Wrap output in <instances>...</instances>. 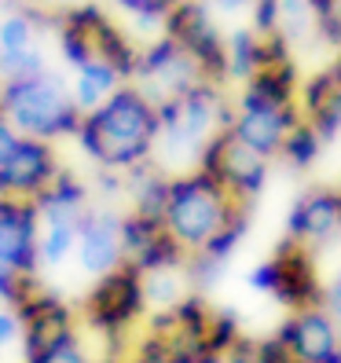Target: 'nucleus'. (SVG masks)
<instances>
[{
    "instance_id": "nucleus-1",
    "label": "nucleus",
    "mask_w": 341,
    "mask_h": 363,
    "mask_svg": "<svg viewBox=\"0 0 341 363\" xmlns=\"http://www.w3.org/2000/svg\"><path fill=\"white\" fill-rule=\"evenodd\" d=\"M158 106L147 99L136 84H121L114 96H106L96 111L81 118L77 140L92 162L103 169H136L151 162L158 147Z\"/></svg>"
},
{
    "instance_id": "nucleus-2",
    "label": "nucleus",
    "mask_w": 341,
    "mask_h": 363,
    "mask_svg": "<svg viewBox=\"0 0 341 363\" xmlns=\"http://www.w3.org/2000/svg\"><path fill=\"white\" fill-rule=\"evenodd\" d=\"M246 209L250 206H242L220 180H213L202 169H191V173L169 180L162 224L187 257H195Z\"/></svg>"
},
{
    "instance_id": "nucleus-3",
    "label": "nucleus",
    "mask_w": 341,
    "mask_h": 363,
    "mask_svg": "<svg viewBox=\"0 0 341 363\" xmlns=\"http://www.w3.org/2000/svg\"><path fill=\"white\" fill-rule=\"evenodd\" d=\"M0 106L18 136L33 140H55V136H77L81 129V106L67 96L62 81L52 74H30L11 77L0 84Z\"/></svg>"
},
{
    "instance_id": "nucleus-4",
    "label": "nucleus",
    "mask_w": 341,
    "mask_h": 363,
    "mask_svg": "<svg viewBox=\"0 0 341 363\" xmlns=\"http://www.w3.org/2000/svg\"><path fill=\"white\" fill-rule=\"evenodd\" d=\"M81 315L89 330H96L106 345L118 349L125 345L129 330L147 315V286H143V272L136 264L125 261L121 268L106 272L96 279V286L84 294Z\"/></svg>"
},
{
    "instance_id": "nucleus-5",
    "label": "nucleus",
    "mask_w": 341,
    "mask_h": 363,
    "mask_svg": "<svg viewBox=\"0 0 341 363\" xmlns=\"http://www.w3.org/2000/svg\"><path fill=\"white\" fill-rule=\"evenodd\" d=\"M199 169L209 173L213 180H220L242 206H250L264 191L268 173H272V162L264 155H257L253 147H246L231 129H220L202 147Z\"/></svg>"
},
{
    "instance_id": "nucleus-6",
    "label": "nucleus",
    "mask_w": 341,
    "mask_h": 363,
    "mask_svg": "<svg viewBox=\"0 0 341 363\" xmlns=\"http://www.w3.org/2000/svg\"><path fill=\"white\" fill-rule=\"evenodd\" d=\"M162 26H165V37H173L202 67L206 81L220 84L228 77V40L220 37L217 23H213V11L202 0H180Z\"/></svg>"
},
{
    "instance_id": "nucleus-7",
    "label": "nucleus",
    "mask_w": 341,
    "mask_h": 363,
    "mask_svg": "<svg viewBox=\"0 0 341 363\" xmlns=\"http://www.w3.org/2000/svg\"><path fill=\"white\" fill-rule=\"evenodd\" d=\"M133 77H140L136 89L155 106L169 103V99H180L184 92H191L195 84L206 81L202 67L177 45L173 37H162L151 48H143L136 55V74Z\"/></svg>"
},
{
    "instance_id": "nucleus-8",
    "label": "nucleus",
    "mask_w": 341,
    "mask_h": 363,
    "mask_svg": "<svg viewBox=\"0 0 341 363\" xmlns=\"http://www.w3.org/2000/svg\"><path fill=\"white\" fill-rule=\"evenodd\" d=\"M275 337L294 363H341V323L323 305L290 312Z\"/></svg>"
},
{
    "instance_id": "nucleus-9",
    "label": "nucleus",
    "mask_w": 341,
    "mask_h": 363,
    "mask_svg": "<svg viewBox=\"0 0 341 363\" xmlns=\"http://www.w3.org/2000/svg\"><path fill=\"white\" fill-rule=\"evenodd\" d=\"M40 209L30 199H0V268L37 275Z\"/></svg>"
},
{
    "instance_id": "nucleus-10",
    "label": "nucleus",
    "mask_w": 341,
    "mask_h": 363,
    "mask_svg": "<svg viewBox=\"0 0 341 363\" xmlns=\"http://www.w3.org/2000/svg\"><path fill=\"white\" fill-rule=\"evenodd\" d=\"M268 261H272V275H275L272 297H275L283 308L297 312V308L323 305V283H319V275H315L312 250L283 239Z\"/></svg>"
},
{
    "instance_id": "nucleus-11",
    "label": "nucleus",
    "mask_w": 341,
    "mask_h": 363,
    "mask_svg": "<svg viewBox=\"0 0 341 363\" xmlns=\"http://www.w3.org/2000/svg\"><path fill=\"white\" fill-rule=\"evenodd\" d=\"M337 235H341V191L337 187L305 191L286 217V239L315 253L319 246L334 242Z\"/></svg>"
},
{
    "instance_id": "nucleus-12",
    "label": "nucleus",
    "mask_w": 341,
    "mask_h": 363,
    "mask_svg": "<svg viewBox=\"0 0 341 363\" xmlns=\"http://www.w3.org/2000/svg\"><path fill=\"white\" fill-rule=\"evenodd\" d=\"M62 173L48 140L23 136L15 147L11 162L0 169V199H37L55 177Z\"/></svg>"
},
{
    "instance_id": "nucleus-13",
    "label": "nucleus",
    "mask_w": 341,
    "mask_h": 363,
    "mask_svg": "<svg viewBox=\"0 0 341 363\" xmlns=\"http://www.w3.org/2000/svg\"><path fill=\"white\" fill-rule=\"evenodd\" d=\"M15 312H18V319H23V356L26 359L40 356L52 341L77 330L74 308L62 301V297H55L52 290H45V286H40L30 301L18 305Z\"/></svg>"
},
{
    "instance_id": "nucleus-14",
    "label": "nucleus",
    "mask_w": 341,
    "mask_h": 363,
    "mask_svg": "<svg viewBox=\"0 0 341 363\" xmlns=\"http://www.w3.org/2000/svg\"><path fill=\"white\" fill-rule=\"evenodd\" d=\"M70 26H77L84 37H89V45H92V55L103 59V62H111V67L121 74V77H133L136 74V55L140 48L129 45V37H125L118 30V23L111 15H103L96 4H81L74 11L62 15Z\"/></svg>"
},
{
    "instance_id": "nucleus-15",
    "label": "nucleus",
    "mask_w": 341,
    "mask_h": 363,
    "mask_svg": "<svg viewBox=\"0 0 341 363\" xmlns=\"http://www.w3.org/2000/svg\"><path fill=\"white\" fill-rule=\"evenodd\" d=\"M77 253H81V268L89 275H106L125 264V250H121V220L111 213H84V220L77 228Z\"/></svg>"
},
{
    "instance_id": "nucleus-16",
    "label": "nucleus",
    "mask_w": 341,
    "mask_h": 363,
    "mask_svg": "<svg viewBox=\"0 0 341 363\" xmlns=\"http://www.w3.org/2000/svg\"><path fill=\"white\" fill-rule=\"evenodd\" d=\"M297 103H301V118L323 136V143L337 136V129H341V77L334 67L312 74L297 89Z\"/></svg>"
},
{
    "instance_id": "nucleus-17",
    "label": "nucleus",
    "mask_w": 341,
    "mask_h": 363,
    "mask_svg": "<svg viewBox=\"0 0 341 363\" xmlns=\"http://www.w3.org/2000/svg\"><path fill=\"white\" fill-rule=\"evenodd\" d=\"M121 84H125V77L111 67V62L92 59L89 67H81V70H77L74 103L81 106V114H89V111H96V106H99L106 96H114V92L121 89Z\"/></svg>"
},
{
    "instance_id": "nucleus-18",
    "label": "nucleus",
    "mask_w": 341,
    "mask_h": 363,
    "mask_svg": "<svg viewBox=\"0 0 341 363\" xmlns=\"http://www.w3.org/2000/svg\"><path fill=\"white\" fill-rule=\"evenodd\" d=\"M319 151H323V136H319L308 121H301V125H297V129L286 136L279 158H283L290 169H308V165L319 158Z\"/></svg>"
},
{
    "instance_id": "nucleus-19",
    "label": "nucleus",
    "mask_w": 341,
    "mask_h": 363,
    "mask_svg": "<svg viewBox=\"0 0 341 363\" xmlns=\"http://www.w3.org/2000/svg\"><path fill=\"white\" fill-rule=\"evenodd\" d=\"M224 363H294L290 352L279 345V337H242L235 349L228 352Z\"/></svg>"
},
{
    "instance_id": "nucleus-20",
    "label": "nucleus",
    "mask_w": 341,
    "mask_h": 363,
    "mask_svg": "<svg viewBox=\"0 0 341 363\" xmlns=\"http://www.w3.org/2000/svg\"><path fill=\"white\" fill-rule=\"evenodd\" d=\"M84 220V217H81ZM81 220H55L48 224V231L40 235V261H48V264H59L67 253L77 246V228Z\"/></svg>"
},
{
    "instance_id": "nucleus-21",
    "label": "nucleus",
    "mask_w": 341,
    "mask_h": 363,
    "mask_svg": "<svg viewBox=\"0 0 341 363\" xmlns=\"http://www.w3.org/2000/svg\"><path fill=\"white\" fill-rule=\"evenodd\" d=\"M206 341H209V349H213V352L228 359V352H231V349H235L239 341H242V330H239V315L231 312V308H213Z\"/></svg>"
},
{
    "instance_id": "nucleus-22",
    "label": "nucleus",
    "mask_w": 341,
    "mask_h": 363,
    "mask_svg": "<svg viewBox=\"0 0 341 363\" xmlns=\"http://www.w3.org/2000/svg\"><path fill=\"white\" fill-rule=\"evenodd\" d=\"M242 235H246V213H242V217H235V220H231L220 235H217V239H213L202 253H199V257H206V261H213V264H224L228 257H231V253H235L239 250V242H242Z\"/></svg>"
},
{
    "instance_id": "nucleus-23",
    "label": "nucleus",
    "mask_w": 341,
    "mask_h": 363,
    "mask_svg": "<svg viewBox=\"0 0 341 363\" xmlns=\"http://www.w3.org/2000/svg\"><path fill=\"white\" fill-rule=\"evenodd\" d=\"M26 363H92V356L84 352V345H81V334L74 330V334H67V337L52 341V345H48L45 352L33 356V359H26Z\"/></svg>"
},
{
    "instance_id": "nucleus-24",
    "label": "nucleus",
    "mask_w": 341,
    "mask_h": 363,
    "mask_svg": "<svg viewBox=\"0 0 341 363\" xmlns=\"http://www.w3.org/2000/svg\"><path fill=\"white\" fill-rule=\"evenodd\" d=\"M33 40V26L26 15H11L0 23V52L4 55H15V52H26Z\"/></svg>"
},
{
    "instance_id": "nucleus-25",
    "label": "nucleus",
    "mask_w": 341,
    "mask_h": 363,
    "mask_svg": "<svg viewBox=\"0 0 341 363\" xmlns=\"http://www.w3.org/2000/svg\"><path fill=\"white\" fill-rule=\"evenodd\" d=\"M118 4L129 11V15L143 18V23H165L169 11H173L180 0H118Z\"/></svg>"
},
{
    "instance_id": "nucleus-26",
    "label": "nucleus",
    "mask_w": 341,
    "mask_h": 363,
    "mask_svg": "<svg viewBox=\"0 0 341 363\" xmlns=\"http://www.w3.org/2000/svg\"><path fill=\"white\" fill-rule=\"evenodd\" d=\"M18 136L15 133V125L8 121V114H4V106H0V169H4L8 162H11V155H15V147H18Z\"/></svg>"
},
{
    "instance_id": "nucleus-27",
    "label": "nucleus",
    "mask_w": 341,
    "mask_h": 363,
    "mask_svg": "<svg viewBox=\"0 0 341 363\" xmlns=\"http://www.w3.org/2000/svg\"><path fill=\"white\" fill-rule=\"evenodd\" d=\"M15 341H23V319H18L15 308H4L0 312V349L15 345Z\"/></svg>"
},
{
    "instance_id": "nucleus-28",
    "label": "nucleus",
    "mask_w": 341,
    "mask_h": 363,
    "mask_svg": "<svg viewBox=\"0 0 341 363\" xmlns=\"http://www.w3.org/2000/svg\"><path fill=\"white\" fill-rule=\"evenodd\" d=\"M323 308L341 323V268H337V275L330 283H323Z\"/></svg>"
},
{
    "instance_id": "nucleus-29",
    "label": "nucleus",
    "mask_w": 341,
    "mask_h": 363,
    "mask_svg": "<svg viewBox=\"0 0 341 363\" xmlns=\"http://www.w3.org/2000/svg\"><path fill=\"white\" fill-rule=\"evenodd\" d=\"M202 4L209 8V11H224V15H239V11H246V8H253L257 0H202Z\"/></svg>"
},
{
    "instance_id": "nucleus-30",
    "label": "nucleus",
    "mask_w": 341,
    "mask_h": 363,
    "mask_svg": "<svg viewBox=\"0 0 341 363\" xmlns=\"http://www.w3.org/2000/svg\"><path fill=\"white\" fill-rule=\"evenodd\" d=\"M330 67L337 70V77H341V48H337V55H334V62H330Z\"/></svg>"
},
{
    "instance_id": "nucleus-31",
    "label": "nucleus",
    "mask_w": 341,
    "mask_h": 363,
    "mask_svg": "<svg viewBox=\"0 0 341 363\" xmlns=\"http://www.w3.org/2000/svg\"><path fill=\"white\" fill-rule=\"evenodd\" d=\"M337 136H341V129H337Z\"/></svg>"
},
{
    "instance_id": "nucleus-32",
    "label": "nucleus",
    "mask_w": 341,
    "mask_h": 363,
    "mask_svg": "<svg viewBox=\"0 0 341 363\" xmlns=\"http://www.w3.org/2000/svg\"><path fill=\"white\" fill-rule=\"evenodd\" d=\"M0 4H4V0H0Z\"/></svg>"
}]
</instances>
